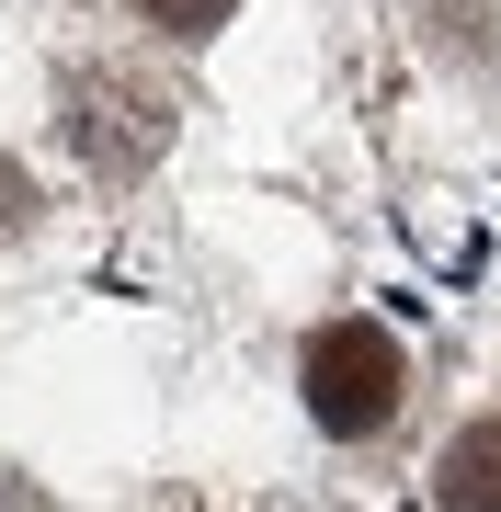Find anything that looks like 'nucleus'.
I'll return each mask as SVG.
<instances>
[{"label":"nucleus","mask_w":501,"mask_h":512,"mask_svg":"<svg viewBox=\"0 0 501 512\" xmlns=\"http://www.w3.org/2000/svg\"><path fill=\"white\" fill-rule=\"evenodd\" d=\"M388 410H399V342H388V330H376V319L308 330V421H319V433L365 444V433H388Z\"/></svg>","instance_id":"1"},{"label":"nucleus","mask_w":501,"mask_h":512,"mask_svg":"<svg viewBox=\"0 0 501 512\" xmlns=\"http://www.w3.org/2000/svg\"><path fill=\"white\" fill-rule=\"evenodd\" d=\"M69 148L92 171H114V183H137V171L171 148V103L149 92V80H126V69H80L69 80Z\"/></svg>","instance_id":"2"},{"label":"nucleus","mask_w":501,"mask_h":512,"mask_svg":"<svg viewBox=\"0 0 501 512\" xmlns=\"http://www.w3.org/2000/svg\"><path fill=\"white\" fill-rule=\"evenodd\" d=\"M433 501L445 512H501V421H467L433 467Z\"/></svg>","instance_id":"3"},{"label":"nucleus","mask_w":501,"mask_h":512,"mask_svg":"<svg viewBox=\"0 0 501 512\" xmlns=\"http://www.w3.org/2000/svg\"><path fill=\"white\" fill-rule=\"evenodd\" d=\"M137 12H149V23H160L171 46H205V35H217L228 12H240V0H137Z\"/></svg>","instance_id":"4"},{"label":"nucleus","mask_w":501,"mask_h":512,"mask_svg":"<svg viewBox=\"0 0 501 512\" xmlns=\"http://www.w3.org/2000/svg\"><path fill=\"white\" fill-rule=\"evenodd\" d=\"M35 228V183H23V160H0V239Z\"/></svg>","instance_id":"5"}]
</instances>
